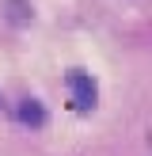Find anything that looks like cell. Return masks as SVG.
Listing matches in <instances>:
<instances>
[{"label":"cell","mask_w":152,"mask_h":156,"mask_svg":"<svg viewBox=\"0 0 152 156\" xmlns=\"http://www.w3.org/2000/svg\"><path fill=\"white\" fill-rule=\"evenodd\" d=\"M65 84H68V91H72V107H76V111H91V107H95L99 91H95V80H91L88 73L72 69V73L65 76Z\"/></svg>","instance_id":"6da1fadb"},{"label":"cell","mask_w":152,"mask_h":156,"mask_svg":"<svg viewBox=\"0 0 152 156\" xmlns=\"http://www.w3.org/2000/svg\"><path fill=\"white\" fill-rule=\"evenodd\" d=\"M15 114H19V122H23V126H30V129L46 126V111H42V103H38V99H23Z\"/></svg>","instance_id":"7a4b0ae2"}]
</instances>
